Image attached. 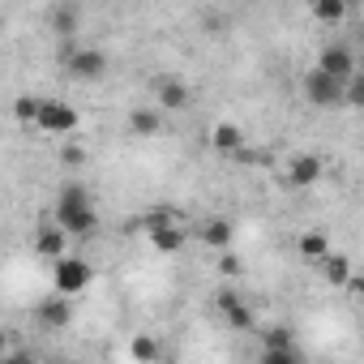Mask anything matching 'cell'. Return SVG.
I'll use <instances>...</instances> for the list:
<instances>
[{
  "mask_svg": "<svg viewBox=\"0 0 364 364\" xmlns=\"http://www.w3.org/2000/svg\"><path fill=\"white\" fill-rule=\"evenodd\" d=\"M56 223L69 228V236H95L99 232V210L82 185H65L56 198Z\"/></svg>",
  "mask_w": 364,
  "mask_h": 364,
  "instance_id": "cell-1",
  "label": "cell"
},
{
  "mask_svg": "<svg viewBox=\"0 0 364 364\" xmlns=\"http://www.w3.org/2000/svg\"><path fill=\"white\" fill-rule=\"evenodd\" d=\"M60 65H65V73L77 77V82H99V77L107 73V56H103L99 48H77L73 39L60 48Z\"/></svg>",
  "mask_w": 364,
  "mask_h": 364,
  "instance_id": "cell-2",
  "label": "cell"
},
{
  "mask_svg": "<svg viewBox=\"0 0 364 364\" xmlns=\"http://www.w3.org/2000/svg\"><path fill=\"white\" fill-rule=\"evenodd\" d=\"M300 86H304V99L313 107H338V103H347V82L334 77V73H326L321 65H313Z\"/></svg>",
  "mask_w": 364,
  "mask_h": 364,
  "instance_id": "cell-3",
  "label": "cell"
},
{
  "mask_svg": "<svg viewBox=\"0 0 364 364\" xmlns=\"http://www.w3.org/2000/svg\"><path fill=\"white\" fill-rule=\"evenodd\" d=\"M90 283H95V270H90L86 257L65 253V257L52 262V287H56V291H65V296H82Z\"/></svg>",
  "mask_w": 364,
  "mask_h": 364,
  "instance_id": "cell-4",
  "label": "cell"
},
{
  "mask_svg": "<svg viewBox=\"0 0 364 364\" xmlns=\"http://www.w3.org/2000/svg\"><path fill=\"white\" fill-rule=\"evenodd\" d=\"M77 124H82V112H77L73 103H65V99H43V103H39V120H35V129H39V133L69 137Z\"/></svg>",
  "mask_w": 364,
  "mask_h": 364,
  "instance_id": "cell-5",
  "label": "cell"
},
{
  "mask_svg": "<svg viewBox=\"0 0 364 364\" xmlns=\"http://www.w3.org/2000/svg\"><path fill=\"white\" fill-rule=\"evenodd\" d=\"M35 321H39V330H69V321H73V296L56 291V296L39 300L35 304Z\"/></svg>",
  "mask_w": 364,
  "mask_h": 364,
  "instance_id": "cell-6",
  "label": "cell"
},
{
  "mask_svg": "<svg viewBox=\"0 0 364 364\" xmlns=\"http://www.w3.org/2000/svg\"><path fill=\"white\" fill-rule=\"evenodd\" d=\"M141 232L150 236L154 253H180V249H185V228H176L171 219H146Z\"/></svg>",
  "mask_w": 364,
  "mask_h": 364,
  "instance_id": "cell-7",
  "label": "cell"
},
{
  "mask_svg": "<svg viewBox=\"0 0 364 364\" xmlns=\"http://www.w3.org/2000/svg\"><path fill=\"white\" fill-rule=\"evenodd\" d=\"M215 304H219V313L228 317V326H232V330H257V317H253V309L245 304V296H240V291L223 287V291L215 296Z\"/></svg>",
  "mask_w": 364,
  "mask_h": 364,
  "instance_id": "cell-8",
  "label": "cell"
},
{
  "mask_svg": "<svg viewBox=\"0 0 364 364\" xmlns=\"http://www.w3.org/2000/svg\"><path fill=\"white\" fill-rule=\"evenodd\" d=\"M35 253H39V257H48V262L65 257V253H69V228H60L56 219H52V223H43V228H35Z\"/></svg>",
  "mask_w": 364,
  "mask_h": 364,
  "instance_id": "cell-9",
  "label": "cell"
},
{
  "mask_svg": "<svg viewBox=\"0 0 364 364\" xmlns=\"http://www.w3.org/2000/svg\"><path fill=\"white\" fill-rule=\"evenodd\" d=\"M317 65H321L326 73L343 77V82H351V73H355V56H351L347 43H326V48L317 52Z\"/></svg>",
  "mask_w": 364,
  "mask_h": 364,
  "instance_id": "cell-10",
  "label": "cell"
},
{
  "mask_svg": "<svg viewBox=\"0 0 364 364\" xmlns=\"http://www.w3.org/2000/svg\"><path fill=\"white\" fill-rule=\"evenodd\" d=\"M262 355H266L270 364H291V360H296L291 330H287V326H274V330H266V334H262Z\"/></svg>",
  "mask_w": 364,
  "mask_h": 364,
  "instance_id": "cell-11",
  "label": "cell"
},
{
  "mask_svg": "<svg viewBox=\"0 0 364 364\" xmlns=\"http://www.w3.org/2000/svg\"><path fill=\"white\" fill-rule=\"evenodd\" d=\"M317 180H321V159L317 154H296L287 163V185L291 189H313Z\"/></svg>",
  "mask_w": 364,
  "mask_h": 364,
  "instance_id": "cell-12",
  "label": "cell"
},
{
  "mask_svg": "<svg viewBox=\"0 0 364 364\" xmlns=\"http://www.w3.org/2000/svg\"><path fill=\"white\" fill-rule=\"evenodd\" d=\"M210 146H215L219 154H240V150H245V133H240V124L219 120V124L210 129Z\"/></svg>",
  "mask_w": 364,
  "mask_h": 364,
  "instance_id": "cell-13",
  "label": "cell"
},
{
  "mask_svg": "<svg viewBox=\"0 0 364 364\" xmlns=\"http://www.w3.org/2000/svg\"><path fill=\"white\" fill-rule=\"evenodd\" d=\"M202 245H210V249H232L236 245V223L232 219H206L202 223Z\"/></svg>",
  "mask_w": 364,
  "mask_h": 364,
  "instance_id": "cell-14",
  "label": "cell"
},
{
  "mask_svg": "<svg viewBox=\"0 0 364 364\" xmlns=\"http://www.w3.org/2000/svg\"><path fill=\"white\" fill-rule=\"evenodd\" d=\"M159 107H167V112L189 107V86H185V82H176V77L159 82Z\"/></svg>",
  "mask_w": 364,
  "mask_h": 364,
  "instance_id": "cell-15",
  "label": "cell"
},
{
  "mask_svg": "<svg viewBox=\"0 0 364 364\" xmlns=\"http://www.w3.org/2000/svg\"><path fill=\"white\" fill-rule=\"evenodd\" d=\"M321 274H326V283H330V287H347V283H351V274H355V266H351V257L330 253V257L321 262Z\"/></svg>",
  "mask_w": 364,
  "mask_h": 364,
  "instance_id": "cell-16",
  "label": "cell"
},
{
  "mask_svg": "<svg viewBox=\"0 0 364 364\" xmlns=\"http://www.w3.org/2000/svg\"><path fill=\"white\" fill-rule=\"evenodd\" d=\"M313 18L321 22V26H338V22H347V0H313Z\"/></svg>",
  "mask_w": 364,
  "mask_h": 364,
  "instance_id": "cell-17",
  "label": "cell"
},
{
  "mask_svg": "<svg viewBox=\"0 0 364 364\" xmlns=\"http://www.w3.org/2000/svg\"><path fill=\"white\" fill-rule=\"evenodd\" d=\"M300 257L313 262V266H321V262L330 257V240H326L321 232H304V236H300Z\"/></svg>",
  "mask_w": 364,
  "mask_h": 364,
  "instance_id": "cell-18",
  "label": "cell"
},
{
  "mask_svg": "<svg viewBox=\"0 0 364 364\" xmlns=\"http://www.w3.org/2000/svg\"><path fill=\"white\" fill-rule=\"evenodd\" d=\"M77 18H82L77 5H56V9H52V31H56L60 39H73V35H77Z\"/></svg>",
  "mask_w": 364,
  "mask_h": 364,
  "instance_id": "cell-19",
  "label": "cell"
},
{
  "mask_svg": "<svg viewBox=\"0 0 364 364\" xmlns=\"http://www.w3.org/2000/svg\"><path fill=\"white\" fill-rule=\"evenodd\" d=\"M129 129H133L137 137H154V133L163 129V116L150 112V107H137V112H129Z\"/></svg>",
  "mask_w": 364,
  "mask_h": 364,
  "instance_id": "cell-20",
  "label": "cell"
},
{
  "mask_svg": "<svg viewBox=\"0 0 364 364\" xmlns=\"http://www.w3.org/2000/svg\"><path fill=\"white\" fill-rule=\"evenodd\" d=\"M39 103H43L39 95H18V99H14V120L26 124V129H35V120H39Z\"/></svg>",
  "mask_w": 364,
  "mask_h": 364,
  "instance_id": "cell-21",
  "label": "cell"
},
{
  "mask_svg": "<svg viewBox=\"0 0 364 364\" xmlns=\"http://www.w3.org/2000/svg\"><path fill=\"white\" fill-rule=\"evenodd\" d=\"M347 103H351L355 112H364V69L351 73V82H347Z\"/></svg>",
  "mask_w": 364,
  "mask_h": 364,
  "instance_id": "cell-22",
  "label": "cell"
},
{
  "mask_svg": "<svg viewBox=\"0 0 364 364\" xmlns=\"http://www.w3.org/2000/svg\"><path fill=\"white\" fill-rule=\"evenodd\" d=\"M129 355H133V360H154V355H159V347H154V338H146V334H141V338H133V343H129Z\"/></svg>",
  "mask_w": 364,
  "mask_h": 364,
  "instance_id": "cell-23",
  "label": "cell"
},
{
  "mask_svg": "<svg viewBox=\"0 0 364 364\" xmlns=\"http://www.w3.org/2000/svg\"><path fill=\"white\" fill-rule=\"evenodd\" d=\"M219 270L228 274V279H240V270H245V262L232 253V249H223V257H219Z\"/></svg>",
  "mask_w": 364,
  "mask_h": 364,
  "instance_id": "cell-24",
  "label": "cell"
},
{
  "mask_svg": "<svg viewBox=\"0 0 364 364\" xmlns=\"http://www.w3.org/2000/svg\"><path fill=\"white\" fill-rule=\"evenodd\" d=\"M60 163H65V167H82V163H86V150H82V146H65V150H60Z\"/></svg>",
  "mask_w": 364,
  "mask_h": 364,
  "instance_id": "cell-25",
  "label": "cell"
},
{
  "mask_svg": "<svg viewBox=\"0 0 364 364\" xmlns=\"http://www.w3.org/2000/svg\"><path fill=\"white\" fill-rule=\"evenodd\" d=\"M347 291H351V296H360V300H364V270H360V274H351V283H347Z\"/></svg>",
  "mask_w": 364,
  "mask_h": 364,
  "instance_id": "cell-26",
  "label": "cell"
},
{
  "mask_svg": "<svg viewBox=\"0 0 364 364\" xmlns=\"http://www.w3.org/2000/svg\"><path fill=\"white\" fill-rule=\"evenodd\" d=\"M360 5H364V0H360Z\"/></svg>",
  "mask_w": 364,
  "mask_h": 364,
  "instance_id": "cell-27",
  "label": "cell"
},
{
  "mask_svg": "<svg viewBox=\"0 0 364 364\" xmlns=\"http://www.w3.org/2000/svg\"><path fill=\"white\" fill-rule=\"evenodd\" d=\"M309 5H313V0H309Z\"/></svg>",
  "mask_w": 364,
  "mask_h": 364,
  "instance_id": "cell-28",
  "label": "cell"
}]
</instances>
